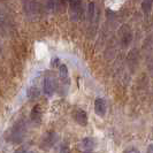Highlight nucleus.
Returning <instances> with one entry per match:
<instances>
[{"label": "nucleus", "instance_id": "6e6552de", "mask_svg": "<svg viewBox=\"0 0 153 153\" xmlns=\"http://www.w3.org/2000/svg\"><path fill=\"white\" fill-rule=\"evenodd\" d=\"M55 142H56V135L54 132H48L45 137L43 138L42 145H44L45 147H51L55 144Z\"/></svg>", "mask_w": 153, "mask_h": 153}, {"label": "nucleus", "instance_id": "9d476101", "mask_svg": "<svg viewBox=\"0 0 153 153\" xmlns=\"http://www.w3.org/2000/svg\"><path fill=\"white\" fill-rule=\"evenodd\" d=\"M81 145H82V147L84 149L85 151H91L92 149L94 147V145H96V142H94V139H93V138L86 137L82 140Z\"/></svg>", "mask_w": 153, "mask_h": 153}, {"label": "nucleus", "instance_id": "ddd939ff", "mask_svg": "<svg viewBox=\"0 0 153 153\" xmlns=\"http://www.w3.org/2000/svg\"><path fill=\"white\" fill-rule=\"evenodd\" d=\"M96 4L91 1V2H89V5H88V19L90 20V21H93V19H94V13H96Z\"/></svg>", "mask_w": 153, "mask_h": 153}, {"label": "nucleus", "instance_id": "423d86ee", "mask_svg": "<svg viewBox=\"0 0 153 153\" xmlns=\"http://www.w3.org/2000/svg\"><path fill=\"white\" fill-rule=\"evenodd\" d=\"M106 111H107L106 100L102 99V98H97L94 100V112H96V114L99 115V116H104L106 114Z\"/></svg>", "mask_w": 153, "mask_h": 153}, {"label": "nucleus", "instance_id": "f257e3e1", "mask_svg": "<svg viewBox=\"0 0 153 153\" xmlns=\"http://www.w3.org/2000/svg\"><path fill=\"white\" fill-rule=\"evenodd\" d=\"M25 135H27V123L23 120H20L8 131L7 139L14 144H20L24 140Z\"/></svg>", "mask_w": 153, "mask_h": 153}, {"label": "nucleus", "instance_id": "0eeeda50", "mask_svg": "<svg viewBox=\"0 0 153 153\" xmlns=\"http://www.w3.org/2000/svg\"><path fill=\"white\" fill-rule=\"evenodd\" d=\"M74 119L79 126H86L88 124V115L83 109H77L74 113Z\"/></svg>", "mask_w": 153, "mask_h": 153}, {"label": "nucleus", "instance_id": "dca6fc26", "mask_svg": "<svg viewBox=\"0 0 153 153\" xmlns=\"http://www.w3.org/2000/svg\"><path fill=\"white\" fill-rule=\"evenodd\" d=\"M123 153H140V152H139V150L136 149V147H129V149H127Z\"/></svg>", "mask_w": 153, "mask_h": 153}, {"label": "nucleus", "instance_id": "f8f14e48", "mask_svg": "<svg viewBox=\"0 0 153 153\" xmlns=\"http://www.w3.org/2000/svg\"><path fill=\"white\" fill-rule=\"evenodd\" d=\"M39 89L37 86H30L29 89H28V92H27V94H28V97L30 98V99H35V98H37L39 96Z\"/></svg>", "mask_w": 153, "mask_h": 153}, {"label": "nucleus", "instance_id": "2eb2a0df", "mask_svg": "<svg viewBox=\"0 0 153 153\" xmlns=\"http://www.w3.org/2000/svg\"><path fill=\"white\" fill-rule=\"evenodd\" d=\"M60 76H61V78L68 77V69L65 65H60Z\"/></svg>", "mask_w": 153, "mask_h": 153}, {"label": "nucleus", "instance_id": "20e7f679", "mask_svg": "<svg viewBox=\"0 0 153 153\" xmlns=\"http://www.w3.org/2000/svg\"><path fill=\"white\" fill-rule=\"evenodd\" d=\"M120 38L123 46H128L130 44L131 39H132V32L129 25H122V28L120 29Z\"/></svg>", "mask_w": 153, "mask_h": 153}, {"label": "nucleus", "instance_id": "4be33fe9", "mask_svg": "<svg viewBox=\"0 0 153 153\" xmlns=\"http://www.w3.org/2000/svg\"><path fill=\"white\" fill-rule=\"evenodd\" d=\"M0 53H1V44H0Z\"/></svg>", "mask_w": 153, "mask_h": 153}, {"label": "nucleus", "instance_id": "7ed1b4c3", "mask_svg": "<svg viewBox=\"0 0 153 153\" xmlns=\"http://www.w3.org/2000/svg\"><path fill=\"white\" fill-rule=\"evenodd\" d=\"M81 1H70L69 2V16L71 21H77L81 16Z\"/></svg>", "mask_w": 153, "mask_h": 153}, {"label": "nucleus", "instance_id": "aec40b11", "mask_svg": "<svg viewBox=\"0 0 153 153\" xmlns=\"http://www.w3.org/2000/svg\"><path fill=\"white\" fill-rule=\"evenodd\" d=\"M25 153H36V152H33V151H29V150H27V151H25Z\"/></svg>", "mask_w": 153, "mask_h": 153}, {"label": "nucleus", "instance_id": "9b49d317", "mask_svg": "<svg viewBox=\"0 0 153 153\" xmlns=\"http://www.w3.org/2000/svg\"><path fill=\"white\" fill-rule=\"evenodd\" d=\"M8 25V16L6 12L0 8V28H6Z\"/></svg>", "mask_w": 153, "mask_h": 153}, {"label": "nucleus", "instance_id": "39448f33", "mask_svg": "<svg viewBox=\"0 0 153 153\" xmlns=\"http://www.w3.org/2000/svg\"><path fill=\"white\" fill-rule=\"evenodd\" d=\"M23 10L25 12V14L28 16H32L37 15L38 13V4L35 2V1H24L23 2Z\"/></svg>", "mask_w": 153, "mask_h": 153}, {"label": "nucleus", "instance_id": "a211bd4d", "mask_svg": "<svg viewBox=\"0 0 153 153\" xmlns=\"http://www.w3.org/2000/svg\"><path fill=\"white\" fill-rule=\"evenodd\" d=\"M25 151H27V147H24V146H23V147H20V149H17V150H16L14 153H25Z\"/></svg>", "mask_w": 153, "mask_h": 153}, {"label": "nucleus", "instance_id": "f03ea898", "mask_svg": "<svg viewBox=\"0 0 153 153\" xmlns=\"http://www.w3.org/2000/svg\"><path fill=\"white\" fill-rule=\"evenodd\" d=\"M56 89V81L52 75H46L44 77V85L43 91L46 96H52Z\"/></svg>", "mask_w": 153, "mask_h": 153}, {"label": "nucleus", "instance_id": "6ab92c4d", "mask_svg": "<svg viewBox=\"0 0 153 153\" xmlns=\"http://www.w3.org/2000/svg\"><path fill=\"white\" fill-rule=\"evenodd\" d=\"M146 153H153V144H150L147 147V152Z\"/></svg>", "mask_w": 153, "mask_h": 153}, {"label": "nucleus", "instance_id": "412c9836", "mask_svg": "<svg viewBox=\"0 0 153 153\" xmlns=\"http://www.w3.org/2000/svg\"><path fill=\"white\" fill-rule=\"evenodd\" d=\"M85 153H92V152H91V151H86Z\"/></svg>", "mask_w": 153, "mask_h": 153}, {"label": "nucleus", "instance_id": "4468645a", "mask_svg": "<svg viewBox=\"0 0 153 153\" xmlns=\"http://www.w3.org/2000/svg\"><path fill=\"white\" fill-rule=\"evenodd\" d=\"M152 5H153V2L150 1V0L143 1V2H142V9H143V12L146 13V14H149V13L151 12V9H152Z\"/></svg>", "mask_w": 153, "mask_h": 153}, {"label": "nucleus", "instance_id": "f3484780", "mask_svg": "<svg viewBox=\"0 0 153 153\" xmlns=\"http://www.w3.org/2000/svg\"><path fill=\"white\" fill-rule=\"evenodd\" d=\"M60 153H70V151H69V147L67 145H63L61 146V149H60Z\"/></svg>", "mask_w": 153, "mask_h": 153}, {"label": "nucleus", "instance_id": "1a4fd4ad", "mask_svg": "<svg viewBox=\"0 0 153 153\" xmlns=\"http://www.w3.org/2000/svg\"><path fill=\"white\" fill-rule=\"evenodd\" d=\"M30 117L33 122H40V119H42V109H40V106L39 105H36L35 107L32 108L30 113Z\"/></svg>", "mask_w": 153, "mask_h": 153}]
</instances>
